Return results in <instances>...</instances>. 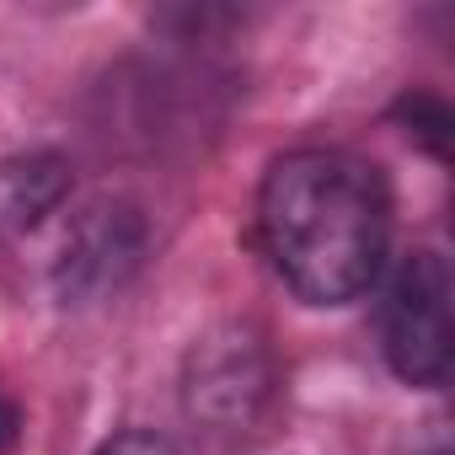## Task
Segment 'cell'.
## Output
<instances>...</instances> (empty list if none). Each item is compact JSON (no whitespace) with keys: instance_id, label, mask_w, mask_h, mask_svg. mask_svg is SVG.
Returning a JSON list of instances; mask_svg holds the SVG:
<instances>
[{"instance_id":"1","label":"cell","mask_w":455,"mask_h":455,"mask_svg":"<svg viewBox=\"0 0 455 455\" xmlns=\"http://www.w3.org/2000/svg\"><path fill=\"white\" fill-rule=\"evenodd\" d=\"M258 236L306 306H354L391 252L386 172L343 145L279 156L258 188Z\"/></svg>"},{"instance_id":"5","label":"cell","mask_w":455,"mask_h":455,"mask_svg":"<svg viewBox=\"0 0 455 455\" xmlns=\"http://www.w3.org/2000/svg\"><path fill=\"white\" fill-rule=\"evenodd\" d=\"M70 198V161L54 150H22L0 161V242H22Z\"/></svg>"},{"instance_id":"6","label":"cell","mask_w":455,"mask_h":455,"mask_svg":"<svg viewBox=\"0 0 455 455\" xmlns=\"http://www.w3.org/2000/svg\"><path fill=\"white\" fill-rule=\"evenodd\" d=\"M396 118H407V124H412L407 134H418L434 156H444V129H450L444 102H434V97H402V102H396Z\"/></svg>"},{"instance_id":"2","label":"cell","mask_w":455,"mask_h":455,"mask_svg":"<svg viewBox=\"0 0 455 455\" xmlns=\"http://www.w3.org/2000/svg\"><path fill=\"white\" fill-rule=\"evenodd\" d=\"M279 396V364L258 327L225 322L204 332L182 359V407L204 434L242 439L252 434Z\"/></svg>"},{"instance_id":"3","label":"cell","mask_w":455,"mask_h":455,"mask_svg":"<svg viewBox=\"0 0 455 455\" xmlns=\"http://www.w3.org/2000/svg\"><path fill=\"white\" fill-rule=\"evenodd\" d=\"M450 300H455L450 263L434 247H418L396 263L380 300V348L396 380L418 391H439L450 380V343H455Z\"/></svg>"},{"instance_id":"8","label":"cell","mask_w":455,"mask_h":455,"mask_svg":"<svg viewBox=\"0 0 455 455\" xmlns=\"http://www.w3.org/2000/svg\"><path fill=\"white\" fill-rule=\"evenodd\" d=\"M17 439H22V407L12 402V391L0 386V455H12L17 450Z\"/></svg>"},{"instance_id":"4","label":"cell","mask_w":455,"mask_h":455,"mask_svg":"<svg viewBox=\"0 0 455 455\" xmlns=\"http://www.w3.org/2000/svg\"><path fill=\"white\" fill-rule=\"evenodd\" d=\"M145 214L129 198H97L92 209H81V220L70 225L65 252L54 263V295L65 306H97L113 300L145 263Z\"/></svg>"},{"instance_id":"7","label":"cell","mask_w":455,"mask_h":455,"mask_svg":"<svg viewBox=\"0 0 455 455\" xmlns=\"http://www.w3.org/2000/svg\"><path fill=\"white\" fill-rule=\"evenodd\" d=\"M97 455H177V444L166 434H150V428H124V434L102 439Z\"/></svg>"}]
</instances>
